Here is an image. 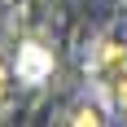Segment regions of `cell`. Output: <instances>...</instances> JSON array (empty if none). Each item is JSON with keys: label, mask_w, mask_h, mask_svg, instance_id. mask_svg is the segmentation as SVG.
<instances>
[{"label": "cell", "mask_w": 127, "mask_h": 127, "mask_svg": "<svg viewBox=\"0 0 127 127\" xmlns=\"http://www.w3.org/2000/svg\"><path fill=\"white\" fill-rule=\"evenodd\" d=\"M48 75H53V53L39 48V44H22V48H18V79L35 88V83H44Z\"/></svg>", "instance_id": "cell-2"}, {"label": "cell", "mask_w": 127, "mask_h": 127, "mask_svg": "<svg viewBox=\"0 0 127 127\" xmlns=\"http://www.w3.org/2000/svg\"><path fill=\"white\" fill-rule=\"evenodd\" d=\"M92 75H96V83H101V88L114 96V92H118V83L127 79V48H123V44H114V39H105L101 48H96Z\"/></svg>", "instance_id": "cell-1"}, {"label": "cell", "mask_w": 127, "mask_h": 127, "mask_svg": "<svg viewBox=\"0 0 127 127\" xmlns=\"http://www.w3.org/2000/svg\"><path fill=\"white\" fill-rule=\"evenodd\" d=\"M4 88H9V70L0 66V96H4Z\"/></svg>", "instance_id": "cell-4"}, {"label": "cell", "mask_w": 127, "mask_h": 127, "mask_svg": "<svg viewBox=\"0 0 127 127\" xmlns=\"http://www.w3.org/2000/svg\"><path fill=\"white\" fill-rule=\"evenodd\" d=\"M70 123H79V127H83V123H92V127H96V123H105V114H101V105H75Z\"/></svg>", "instance_id": "cell-3"}]
</instances>
